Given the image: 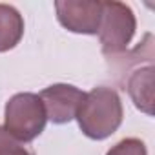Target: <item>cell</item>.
<instances>
[{
  "mask_svg": "<svg viewBox=\"0 0 155 155\" xmlns=\"http://www.w3.org/2000/svg\"><path fill=\"white\" fill-rule=\"evenodd\" d=\"M137 29L135 13L130 6L115 0L102 2V15L99 26V40L106 57L120 55L128 49Z\"/></svg>",
  "mask_w": 155,
  "mask_h": 155,
  "instance_id": "3957f363",
  "label": "cell"
},
{
  "mask_svg": "<svg viewBox=\"0 0 155 155\" xmlns=\"http://www.w3.org/2000/svg\"><path fill=\"white\" fill-rule=\"evenodd\" d=\"M48 115L35 93H17L6 102L4 130L18 142L35 140L46 128Z\"/></svg>",
  "mask_w": 155,
  "mask_h": 155,
  "instance_id": "7a4b0ae2",
  "label": "cell"
},
{
  "mask_svg": "<svg viewBox=\"0 0 155 155\" xmlns=\"http://www.w3.org/2000/svg\"><path fill=\"white\" fill-rule=\"evenodd\" d=\"M106 155H148V150L140 139L130 137V139H122L115 146H111Z\"/></svg>",
  "mask_w": 155,
  "mask_h": 155,
  "instance_id": "ba28073f",
  "label": "cell"
},
{
  "mask_svg": "<svg viewBox=\"0 0 155 155\" xmlns=\"http://www.w3.org/2000/svg\"><path fill=\"white\" fill-rule=\"evenodd\" d=\"M122 102L113 88L97 86L88 91L77 111L81 131L93 140H104L122 124Z\"/></svg>",
  "mask_w": 155,
  "mask_h": 155,
  "instance_id": "6da1fadb",
  "label": "cell"
},
{
  "mask_svg": "<svg viewBox=\"0 0 155 155\" xmlns=\"http://www.w3.org/2000/svg\"><path fill=\"white\" fill-rule=\"evenodd\" d=\"M84 95V91L71 84H53L42 90L38 97L44 104L48 120H51L53 124H68L77 117Z\"/></svg>",
  "mask_w": 155,
  "mask_h": 155,
  "instance_id": "5b68a950",
  "label": "cell"
},
{
  "mask_svg": "<svg viewBox=\"0 0 155 155\" xmlns=\"http://www.w3.org/2000/svg\"><path fill=\"white\" fill-rule=\"evenodd\" d=\"M57 18L71 33L97 35L102 15L101 0H57Z\"/></svg>",
  "mask_w": 155,
  "mask_h": 155,
  "instance_id": "277c9868",
  "label": "cell"
},
{
  "mask_svg": "<svg viewBox=\"0 0 155 155\" xmlns=\"http://www.w3.org/2000/svg\"><path fill=\"white\" fill-rule=\"evenodd\" d=\"M135 108L144 111L146 115L153 113V66L135 69L126 82V88Z\"/></svg>",
  "mask_w": 155,
  "mask_h": 155,
  "instance_id": "8992f818",
  "label": "cell"
},
{
  "mask_svg": "<svg viewBox=\"0 0 155 155\" xmlns=\"http://www.w3.org/2000/svg\"><path fill=\"white\" fill-rule=\"evenodd\" d=\"M0 155H33V153L26 146H22V142L13 139L4 130V126H0Z\"/></svg>",
  "mask_w": 155,
  "mask_h": 155,
  "instance_id": "9c48e42d",
  "label": "cell"
},
{
  "mask_svg": "<svg viewBox=\"0 0 155 155\" xmlns=\"http://www.w3.org/2000/svg\"><path fill=\"white\" fill-rule=\"evenodd\" d=\"M24 37V18L17 8L0 4V53L13 49Z\"/></svg>",
  "mask_w": 155,
  "mask_h": 155,
  "instance_id": "52a82bcc",
  "label": "cell"
}]
</instances>
